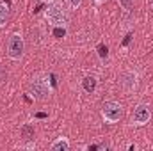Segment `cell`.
Segmentation results:
<instances>
[{"mask_svg":"<svg viewBox=\"0 0 153 151\" xmlns=\"http://www.w3.org/2000/svg\"><path fill=\"white\" fill-rule=\"evenodd\" d=\"M45 16H46L48 23H50L52 27H68V25H70V14H68V11L59 4V0L53 2V4H48V7H46V11H45Z\"/></svg>","mask_w":153,"mask_h":151,"instance_id":"6da1fadb","label":"cell"},{"mask_svg":"<svg viewBox=\"0 0 153 151\" xmlns=\"http://www.w3.org/2000/svg\"><path fill=\"white\" fill-rule=\"evenodd\" d=\"M29 93H30V96H32L34 100L43 101V100H46V98L50 96L52 89H50V85H48V80H46L45 76L38 75L30 80V84H29Z\"/></svg>","mask_w":153,"mask_h":151,"instance_id":"7a4b0ae2","label":"cell"},{"mask_svg":"<svg viewBox=\"0 0 153 151\" xmlns=\"http://www.w3.org/2000/svg\"><path fill=\"white\" fill-rule=\"evenodd\" d=\"M25 53V41L20 34H13L7 41V55L11 61H20Z\"/></svg>","mask_w":153,"mask_h":151,"instance_id":"3957f363","label":"cell"},{"mask_svg":"<svg viewBox=\"0 0 153 151\" xmlns=\"http://www.w3.org/2000/svg\"><path fill=\"white\" fill-rule=\"evenodd\" d=\"M123 115V107L117 101H105L102 105V117L107 123H117Z\"/></svg>","mask_w":153,"mask_h":151,"instance_id":"277c9868","label":"cell"},{"mask_svg":"<svg viewBox=\"0 0 153 151\" xmlns=\"http://www.w3.org/2000/svg\"><path fill=\"white\" fill-rule=\"evenodd\" d=\"M150 119H152V110L146 103H139L134 109V114H132V124L134 126H144Z\"/></svg>","mask_w":153,"mask_h":151,"instance_id":"5b68a950","label":"cell"},{"mask_svg":"<svg viewBox=\"0 0 153 151\" xmlns=\"http://www.w3.org/2000/svg\"><path fill=\"white\" fill-rule=\"evenodd\" d=\"M121 87L126 91V93H134L137 89V84H139V73L137 71H125L121 75Z\"/></svg>","mask_w":153,"mask_h":151,"instance_id":"8992f818","label":"cell"},{"mask_svg":"<svg viewBox=\"0 0 153 151\" xmlns=\"http://www.w3.org/2000/svg\"><path fill=\"white\" fill-rule=\"evenodd\" d=\"M80 84H82V89H84L85 93H89V94H93V93L96 91V87H98V80H96V76H93V75L84 76V78L80 80Z\"/></svg>","mask_w":153,"mask_h":151,"instance_id":"52a82bcc","label":"cell"},{"mask_svg":"<svg viewBox=\"0 0 153 151\" xmlns=\"http://www.w3.org/2000/svg\"><path fill=\"white\" fill-rule=\"evenodd\" d=\"M50 150L52 151H68L70 150V141L66 137H59L57 141H53L50 144Z\"/></svg>","mask_w":153,"mask_h":151,"instance_id":"ba28073f","label":"cell"},{"mask_svg":"<svg viewBox=\"0 0 153 151\" xmlns=\"http://www.w3.org/2000/svg\"><path fill=\"white\" fill-rule=\"evenodd\" d=\"M34 133H36V130H34L32 124H23L20 128V135H22L23 141H32L34 139Z\"/></svg>","mask_w":153,"mask_h":151,"instance_id":"9c48e42d","label":"cell"},{"mask_svg":"<svg viewBox=\"0 0 153 151\" xmlns=\"http://www.w3.org/2000/svg\"><path fill=\"white\" fill-rule=\"evenodd\" d=\"M9 20V5L5 2H0V29L7 25Z\"/></svg>","mask_w":153,"mask_h":151,"instance_id":"30bf717a","label":"cell"},{"mask_svg":"<svg viewBox=\"0 0 153 151\" xmlns=\"http://www.w3.org/2000/svg\"><path fill=\"white\" fill-rule=\"evenodd\" d=\"M117 4L125 9V11H130L132 7H134V4H135V0H117Z\"/></svg>","mask_w":153,"mask_h":151,"instance_id":"8fae6325","label":"cell"},{"mask_svg":"<svg viewBox=\"0 0 153 151\" xmlns=\"http://www.w3.org/2000/svg\"><path fill=\"white\" fill-rule=\"evenodd\" d=\"M53 36L57 39L64 38L66 36V27H53Z\"/></svg>","mask_w":153,"mask_h":151,"instance_id":"7c38bea8","label":"cell"},{"mask_svg":"<svg viewBox=\"0 0 153 151\" xmlns=\"http://www.w3.org/2000/svg\"><path fill=\"white\" fill-rule=\"evenodd\" d=\"M98 55H100V59H105V57L109 55V48H107L105 44H100V46H98Z\"/></svg>","mask_w":153,"mask_h":151,"instance_id":"4fadbf2b","label":"cell"},{"mask_svg":"<svg viewBox=\"0 0 153 151\" xmlns=\"http://www.w3.org/2000/svg\"><path fill=\"white\" fill-rule=\"evenodd\" d=\"M66 4H68L70 9H78L80 4H82V0H66Z\"/></svg>","mask_w":153,"mask_h":151,"instance_id":"5bb4252c","label":"cell"},{"mask_svg":"<svg viewBox=\"0 0 153 151\" xmlns=\"http://www.w3.org/2000/svg\"><path fill=\"white\" fill-rule=\"evenodd\" d=\"M130 38H132V34H128V36L125 38V41H123V44H128V41H130Z\"/></svg>","mask_w":153,"mask_h":151,"instance_id":"9a60e30c","label":"cell"},{"mask_svg":"<svg viewBox=\"0 0 153 151\" xmlns=\"http://www.w3.org/2000/svg\"><path fill=\"white\" fill-rule=\"evenodd\" d=\"M43 2H46V4H53V2H57V0H43Z\"/></svg>","mask_w":153,"mask_h":151,"instance_id":"2e32d148","label":"cell"},{"mask_svg":"<svg viewBox=\"0 0 153 151\" xmlns=\"http://www.w3.org/2000/svg\"><path fill=\"white\" fill-rule=\"evenodd\" d=\"M93 2H94V4H103L105 0H93Z\"/></svg>","mask_w":153,"mask_h":151,"instance_id":"e0dca14e","label":"cell"},{"mask_svg":"<svg viewBox=\"0 0 153 151\" xmlns=\"http://www.w3.org/2000/svg\"><path fill=\"white\" fill-rule=\"evenodd\" d=\"M152 7H153V0H152Z\"/></svg>","mask_w":153,"mask_h":151,"instance_id":"ac0fdd59","label":"cell"}]
</instances>
